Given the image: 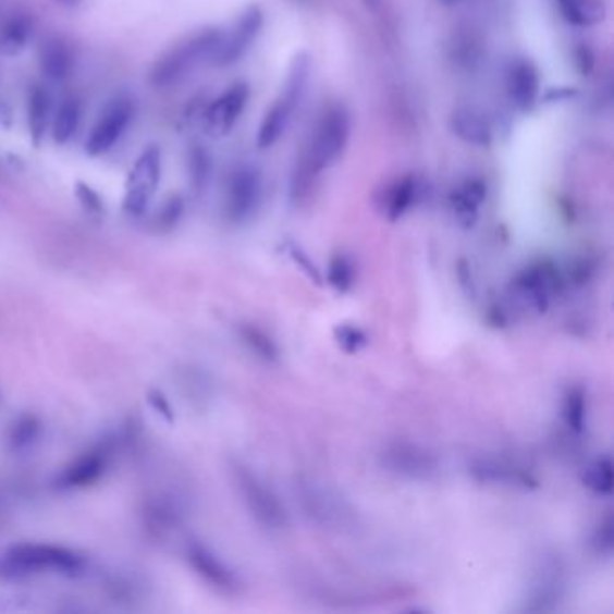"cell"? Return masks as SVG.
<instances>
[{"label":"cell","instance_id":"cell-35","mask_svg":"<svg viewBox=\"0 0 614 614\" xmlns=\"http://www.w3.org/2000/svg\"><path fill=\"white\" fill-rule=\"evenodd\" d=\"M192 173L195 186H202L208 177V157L200 150L193 151L192 156Z\"/></svg>","mask_w":614,"mask_h":614},{"label":"cell","instance_id":"cell-3","mask_svg":"<svg viewBox=\"0 0 614 614\" xmlns=\"http://www.w3.org/2000/svg\"><path fill=\"white\" fill-rule=\"evenodd\" d=\"M352 134V118L344 107H333L319 121L308 146L307 175H318L343 156Z\"/></svg>","mask_w":614,"mask_h":614},{"label":"cell","instance_id":"cell-29","mask_svg":"<svg viewBox=\"0 0 614 614\" xmlns=\"http://www.w3.org/2000/svg\"><path fill=\"white\" fill-rule=\"evenodd\" d=\"M327 282L341 294L352 291V286L355 285L354 260L346 255L332 256L327 271Z\"/></svg>","mask_w":614,"mask_h":614},{"label":"cell","instance_id":"cell-4","mask_svg":"<svg viewBox=\"0 0 614 614\" xmlns=\"http://www.w3.org/2000/svg\"><path fill=\"white\" fill-rule=\"evenodd\" d=\"M307 78V60L296 58L291 73L286 76L282 93L278 96L277 101L272 103L271 109L267 110L266 118L261 121L258 139H256L260 148H269V146L274 145L283 136V132L286 131L292 115L296 112L299 101H302L303 95H305Z\"/></svg>","mask_w":614,"mask_h":614},{"label":"cell","instance_id":"cell-5","mask_svg":"<svg viewBox=\"0 0 614 614\" xmlns=\"http://www.w3.org/2000/svg\"><path fill=\"white\" fill-rule=\"evenodd\" d=\"M219 32H202L164 52L151 69L150 82L156 87H167L184 78L204 58H211L219 42Z\"/></svg>","mask_w":614,"mask_h":614},{"label":"cell","instance_id":"cell-20","mask_svg":"<svg viewBox=\"0 0 614 614\" xmlns=\"http://www.w3.org/2000/svg\"><path fill=\"white\" fill-rule=\"evenodd\" d=\"M487 198V186L481 181H467L451 195V206L462 224L472 225L478 219V211Z\"/></svg>","mask_w":614,"mask_h":614},{"label":"cell","instance_id":"cell-19","mask_svg":"<svg viewBox=\"0 0 614 614\" xmlns=\"http://www.w3.org/2000/svg\"><path fill=\"white\" fill-rule=\"evenodd\" d=\"M563 578L558 567L552 566L548 572H541L530 597L526 600V611H552L563 597Z\"/></svg>","mask_w":614,"mask_h":614},{"label":"cell","instance_id":"cell-27","mask_svg":"<svg viewBox=\"0 0 614 614\" xmlns=\"http://www.w3.org/2000/svg\"><path fill=\"white\" fill-rule=\"evenodd\" d=\"M417 195V184L412 177L402 179L390 189L384 202L385 217L398 220L409 211Z\"/></svg>","mask_w":614,"mask_h":614},{"label":"cell","instance_id":"cell-30","mask_svg":"<svg viewBox=\"0 0 614 614\" xmlns=\"http://www.w3.org/2000/svg\"><path fill=\"white\" fill-rule=\"evenodd\" d=\"M29 35H32L29 22H27L26 19H21V16H15V19L5 22L4 27H2V33H0V49H2L5 54H15V52L24 49Z\"/></svg>","mask_w":614,"mask_h":614},{"label":"cell","instance_id":"cell-36","mask_svg":"<svg viewBox=\"0 0 614 614\" xmlns=\"http://www.w3.org/2000/svg\"><path fill=\"white\" fill-rule=\"evenodd\" d=\"M78 195L82 200H84L85 206H89L90 209L99 208V198L93 189L87 188L84 184L78 186Z\"/></svg>","mask_w":614,"mask_h":614},{"label":"cell","instance_id":"cell-2","mask_svg":"<svg viewBox=\"0 0 614 614\" xmlns=\"http://www.w3.org/2000/svg\"><path fill=\"white\" fill-rule=\"evenodd\" d=\"M236 492L250 517L266 530L280 531L288 526V514L277 492L247 465H231Z\"/></svg>","mask_w":614,"mask_h":614},{"label":"cell","instance_id":"cell-7","mask_svg":"<svg viewBox=\"0 0 614 614\" xmlns=\"http://www.w3.org/2000/svg\"><path fill=\"white\" fill-rule=\"evenodd\" d=\"M115 438H105L95 443L93 447L78 454L76 458L58 472L54 484L60 490L87 489L90 484L98 483L112 465L115 454Z\"/></svg>","mask_w":614,"mask_h":614},{"label":"cell","instance_id":"cell-9","mask_svg":"<svg viewBox=\"0 0 614 614\" xmlns=\"http://www.w3.org/2000/svg\"><path fill=\"white\" fill-rule=\"evenodd\" d=\"M296 494L305 514L323 528H341L352 516L348 505L337 494L314 479H299Z\"/></svg>","mask_w":614,"mask_h":614},{"label":"cell","instance_id":"cell-28","mask_svg":"<svg viewBox=\"0 0 614 614\" xmlns=\"http://www.w3.org/2000/svg\"><path fill=\"white\" fill-rule=\"evenodd\" d=\"M79 107L73 99L63 101L62 107L58 109L54 120H52V139L58 145L65 143L73 137L74 132L78 128Z\"/></svg>","mask_w":614,"mask_h":614},{"label":"cell","instance_id":"cell-13","mask_svg":"<svg viewBox=\"0 0 614 614\" xmlns=\"http://www.w3.org/2000/svg\"><path fill=\"white\" fill-rule=\"evenodd\" d=\"M261 200V175L256 168H236L228 189V217L245 222L255 213Z\"/></svg>","mask_w":614,"mask_h":614},{"label":"cell","instance_id":"cell-26","mask_svg":"<svg viewBox=\"0 0 614 614\" xmlns=\"http://www.w3.org/2000/svg\"><path fill=\"white\" fill-rule=\"evenodd\" d=\"M49 114H51V101L49 96L42 87H35L32 96H29V110H27V118H29V134L35 145H40L46 131L49 125Z\"/></svg>","mask_w":614,"mask_h":614},{"label":"cell","instance_id":"cell-31","mask_svg":"<svg viewBox=\"0 0 614 614\" xmlns=\"http://www.w3.org/2000/svg\"><path fill=\"white\" fill-rule=\"evenodd\" d=\"M333 339L337 343L339 348L346 354H359L360 349L366 348L370 339L365 330L354 323H341L333 329Z\"/></svg>","mask_w":614,"mask_h":614},{"label":"cell","instance_id":"cell-23","mask_svg":"<svg viewBox=\"0 0 614 614\" xmlns=\"http://www.w3.org/2000/svg\"><path fill=\"white\" fill-rule=\"evenodd\" d=\"M238 337L258 359L266 360V363H278L280 360V346L260 327L250 323L238 324Z\"/></svg>","mask_w":614,"mask_h":614},{"label":"cell","instance_id":"cell-1","mask_svg":"<svg viewBox=\"0 0 614 614\" xmlns=\"http://www.w3.org/2000/svg\"><path fill=\"white\" fill-rule=\"evenodd\" d=\"M89 567L84 553L52 542H21L0 555V577L32 578L42 575L79 577Z\"/></svg>","mask_w":614,"mask_h":614},{"label":"cell","instance_id":"cell-34","mask_svg":"<svg viewBox=\"0 0 614 614\" xmlns=\"http://www.w3.org/2000/svg\"><path fill=\"white\" fill-rule=\"evenodd\" d=\"M288 255H291L294 263H296V266L299 267V269L307 274V278H310L316 285H321V283H323V277L319 274L318 267L314 266V261L310 260V258H308V256L305 255L299 247L292 245L291 249H288Z\"/></svg>","mask_w":614,"mask_h":614},{"label":"cell","instance_id":"cell-24","mask_svg":"<svg viewBox=\"0 0 614 614\" xmlns=\"http://www.w3.org/2000/svg\"><path fill=\"white\" fill-rule=\"evenodd\" d=\"M563 418L567 429L580 437L588 427V396L582 388H569L564 395Z\"/></svg>","mask_w":614,"mask_h":614},{"label":"cell","instance_id":"cell-14","mask_svg":"<svg viewBox=\"0 0 614 614\" xmlns=\"http://www.w3.org/2000/svg\"><path fill=\"white\" fill-rule=\"evenodd\" d=\"M132 114H134V107L128 99H118L110 105L87 139V154L96 157L109 151L131 123Z\"/></svg>","mask_w":614,"mask_h":614},{"label":"cell","instance_id":"cell-17","mask_svg":"<svg viewBox=\"0 0 614 614\" xmlns=\"http://www.w3.org/2000/svg\"><path fill=\"white\" fill-rule=\"evenodd\" d=\"M539 87H541V82H539V73H537L533 63L517 62L511 69V73H508V95L520 109H528L536 103Z\"/></svg>","mask_w":614,"mask_h":614},{"label":"cell","instance_id":"cell-21","mask_svg":"<svg viewBox=\"0 0 614 614\" xmlns=\"http://www.w3.org/2000/svg\"><path fill=\"white\" fill-rule=\"evenodd\" d=\"M73 67V57L69 52L67 46L58 40L49 38L40 48V69L49 79L67 78Z\"/></svg>","mask_w":614,"mask_h":614},{"label":"cell","instance_id":"cell-10","mask_svg":"<svg viewBox=\"0 0 614 614\" xmlns=\"http://www.w3.org/2000/svg\"><path fill=\"white\" fill-rule=\"evenodd\" d=\"M186 558L193 572L197 573L209 588L217 589L220 593L236 594L244 586L238 573L197 539H192L186 544Z\"/></svg>","mask_w":614,"mask_h":614},{"label":"cell","instance_id":"cell-15","mask_svg":"<svg viewBox=\"0 0 614 614\" xmlns=\"http://www.w3.org/2000/svg\"><path fill=\"white\" fill-rule=\"evenodd\" d=\"M469 472L478 483L501 484V487L523 490L539 489V479L533 474L520 469L517 465L508 464L505 459H474Z\"/></svg>","mask_w":614,"mask_h":614},{"label":"cell","instance_id":"cell-12","mask_svg":"<svg viewBox=\"0 0 614 614\" xmlns=\"http://www.w3.org/2000/svg\"><path fill=\"white\" fill-rule=\"evenodd\" d=\"M261 22H263V15L258 8L245 11L230 33L225 35L220 33L219 42L211 52V62L220 67L238 62L245 51L250 48V44L255 42L256 35L261 29Z\"/></svg>","mask_w":614,"mask_h":614},{"label":"cell","instance_id":"cell-25","mask_svg":"<svg viewBox=\"0 0 614 614\" xmlns=\"http://www.w3.org/2000/svg\"><path fill=\"white\" fill-rule=\"evenodd\" d=\"M613 459L611 456H600L584 469L582 483L599 498H610L613 494Z\"/></svg>","mask_w":614,"mask_h":614},{"label":"cell","instance_id":"cell-11","mask_svg":"<svg viewBox=\"0 0 614 614\" xmlns=\"http://www.w3.org/2000/svg\"><path fill=\"white\" fill-rule=\"evenodd\" d=\"M161 183V154L156 146L143 151L126 179L125 208L131 213H143Z\"/></svg>","mask_w":614,"mask_h":614},{"label":"cell","instance_id":"cell-6","mask_svg":"<svg viewBox=\"0 0 614 614\" xmlns=\"http://www.w3.org/2000/svg\"><path fill=\"white\" fill-rule=\"evenodd\" d=\"M561 286L563 278L558 274L557 266L552 261L539 260L517 272L511 283V294L531 312L544 314Z\"/></svg>","mask_w":614,"mask_h":614},{"label":"cell","instance_id":"cell-22","mask_svg":"<svg viewBox=\"0 0 614 614\" xmlns=\"http://www.w3.org/2000/svg\"><path fill=\"white\" fill-rule=\"evenodd\" d=\"M42 438V422L35 415L15 418L8 429V445L16 454L32 451Z\"/></svg>","mask_w":614,"mask_h":614},{"label":"cell","instance_id":"cell-38","mask_svg":"<svg viewBox=\"0 0 614 614\" xmlns=\"http://www.w3.org/2000/svg\"><path fill=\"white\" fill-rule=\"evenodd\" d=\"M445 4H454V2H459V0H442Z\"/></svg>","mask_w":614,"mask_h":614},{"label":"cell","instance_id":"cell-18","mask_svg":"<svg viewBox=\"0 0 614 614\" xmlns=\"http://www.w3.org/2000/svg\"><path fill=\"white\" fill-rule=\"evenodd\" d=\"M454 134L474 146H487L492 142V128L483 115L472 109H458L451 118Z\"/></svg>","mask_w":614,"mask_h":614},{"label":"cell","instance_id":"cell-8","mask_svg":"<svg viewBox=\"0 0 614 614\" xmlns=\"http://www.w3.org/2000/svg\"><path fill=\"white\" fill-rule=\"evenodd\" d=\"M379 459L388 472L413 481H431L440 472V459L437 454L420 443H390L380 453Z\"/></svg>","mask_w":614,"mask_h":614},{"label":"cell","instance_id":"cell-32","mask_svg":"<svg viewBox=\"0 0 614 614\" xmlns=\"http://www.w3.org/2000/svg\"><path fill=\"white\" fill-rule=\"evenodd\" d=\"M557 4L564 19L575 26H586L597 19L593 4L589 0H557Z\"/></svg>","mask_w":614,"mask_h":614},{"label":"cell","instance_id":"cell-16","mask_svg":"<svg viewBox=\"0 0 614 614\" xmlns=\"http://www.w3.org/2000/svg\"><path fill=\"white\" fill-rule=\"evenodd\" d=\"M249 101V87L244 84L233 85L219 99H214L204 115L206 131L213 136H225L236 125L240 115Z\"/></svg>","mask_w":614,"mask_h":614},{"label":"cell","instance_id":"cell-33","mask_svg":"<svg viewBox=\"0 0 614 614\" xmlns=\"http://www.w3.org/2000/svg\"><path fill=\"white\" fill-rule=\"evenodd\" d=\"M591 547L602 557H611L613 555L614 520L611 514H607L604 519H600L599 526L594 528Z\"/></svg>","mask_w":614,"mask_h":614},{"label":"cell","instance_id":"cell-37","mask_svg":"<svg viewBox=\"0 0 614 614\" xmlns=\"http://www.w3.org/2000/svg\"><path fill=\"white\" fill-rule=\"evenodd\" d=\"M60 4L65 5V8H76V5L82 2V0H58Z\"/></svg>","mask_w":614,"mask_h":614},{"label":"cell","instance_id":"cell-39","mask_svg":"<svg viewBox=\"0 0 614 614\" xmlns=\"http://www.w3.org/2000/svg\"><path fill=\"white\" fill-rule=\"evenodd\" d=\"M0 401H2V395H0Z\"/></svg>","mask_w":614,"mask_h":614}]
</instances>
